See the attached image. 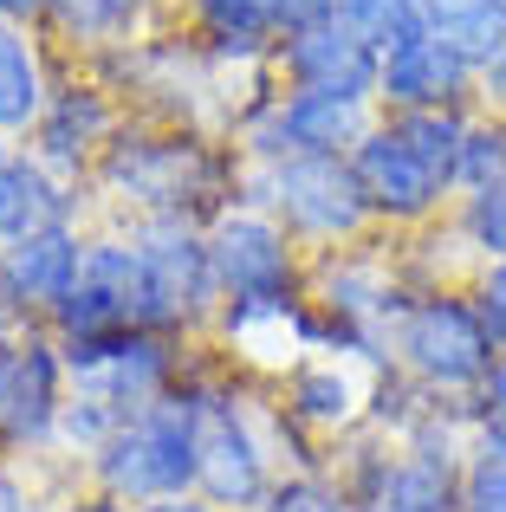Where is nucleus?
Masks as SVG:
<instances>
[{"instance_id":"obj_1","label":"nucleus","mask_w":506,"mask_h":512,"mask_svg":"<svg viewBox=\"0 0 506 512\" xmlns=\"http://www.w3.org/2000/svg\"><path fill=\"white\" fill-rule=\"evenodd\" d=\"M104 500L163 506L202 487V383H176L163 402L137 409L98 454H91Z\"/></svg>"},{"instance_id":"obj_2","label":"nucleus","mask_w":506,"mask_h":512,"mask_svg":"<svg viewBox=\"0 0 506 512\" xmlns=\"http://www.w3.org/2000/svg\"><path fill=\"white\" fill-rule=\"evenodd\" d=\"M98 182L117 201H137L143 214H182V221H221V201H241V163H221L202 137H143V130H117L111 150L98 156Z\"/></svg>"},{"instance_id":"obj_3","label":"nucleus","mask_w":506,"mask_h":512,"mask_svg":"<svg viewBox=\"0 0 506 512\" xmlns=\"http://www.w3.org/2000/svg\"><path fill=\"white\" fill-rule=\"evenodd\" d=\"M241 201L273 214L292 240L312 247H338L357 240L377 214H370L364 188H357L351 156H279V163H247L241 169Z\"/></svg>"},{"instance_id":"obj_4","label":"nucleus","mask_w":506,"mask_h":512,"mask_svg":"<svg viewBox=\"0 0 506 512\" xmlns=\"http://www.w3.org/2000/svg\"><path fill=\"white\" fill-rule=\"evenodd\" d=\"M390 344H396V363H403L422 389H435V396H461V402L481 389V376L494 370V357H500V344L487 338L474 299L455 292V286L416 292V299L403 305V318H396Z\"/></svg>"},{"instance_id":"obj_5","label":"nucleus","mask_w":506,"mask_h":512,"mask_svg":"<svg viewBox=\"0 0 506 512\" xmlns=\"http://www.w3.org/2000/svg\"><path fill=\"white\" fill-rule=\"evenodd\" d=\"M208 260L221 286V318H260V312H299V253L292 234L260 208H228L208 221Z\"/></svg>"},{"instance_id":"obj_6","label":"nucleus","mask_w":506,"mask_h":512,"mask_svg":"<svg viewBox=\"0 0 506 512\" xmlns=\"http://www.w3.org/2000/svg\"><path fill=\"white\" fill-rule=\"evenodd\" d=\"M370 124H377V104H344V98H318V91H279V98L241 130V143H247V163L351 156Z\"/></svg>"},{"instance_id":"obj_7","label":"nucleus","mask_w":506,"mask_h":512,"mask_svg":"<svg viewBox=\"0 0 506 512\" xmlns=\"http://www.w3.org/2000/svg\"><path fill=\"white\" fill-rule=\"evenodd\" d=\"M266 65H273L279 91H318V98H344V104H377V78H383V52L344 20L279 39Z\"/></svg>"},{"instance_id":"obj_8","label":"nucleus","mask_w":506,"mask_h":512,"mask_svg":"<svg viewBox=\"0 0 506 512\" xmlns=\"http://www.w3.org/2000/svg\"><path fill=\"white\" fill-rule=\"evenodd\" d=\"M202 493L208 506H266L273 493V467H266V448L260 435L247 428V415L234 409V396L202 383Z\"/></svg>"},{"instance_id":"obj_9","label":"nucleus","mask_w":506,"mask_h":512,"mask_svg":"<svg viewBox=\"0 0 506 512\" xmlns=\"http://www.w3.org/2000/svg\"><path fill=\"white\" fill-rule=\"evenodd\" d=\"M65 396H72V370L59 357V338L46 325H26V338H13V383H7V409H0V441L7 448L59 441Z\"/></svg>"},{"instance_id":"obj_10","label":"nucleus","mask_w":506,"mask_h":512,"mask_svg":"<svg viewBox=\"0 0 506 512\" xmlns=\"http://www.w3.org/2000/svg\"><path fill=\"white\" fill-rule=\"evenodd\" d=\"M351 169H357V188H364L370 214H377V221H390V227H422V221H435V208L448 201V188L435 182L416 156H409V143L396 137L383 117L364 130V137H357Z\"/></svg>"},{"instance_id":"obj_11","label":"nucleus","mask_w":506,"mask_h":512,"mask_svg":"<svg viewBox=\"0 0 506 512\" xmlns=\"http://www.w3.org/2000/svg\"><path fill=\"white\" fill-rule=\"evenodd\" d=\"M474 111V65L448 46L442 33L383 46V78H377V111Z\"/></svg>"},{"instance_id":"obj_12","label":"nucleus","mask_w":506,"mask_h":512,"mask_svg":"<svg viewBox=\"0 0 506 512\" xmlns=\"http://www.w3.org/2000/svg\"><path fill=\"white\" fill-rule=\"evenodd\" d=\"M0 273H7V292H13V305H20L26 325H33V318L46 325V318L72 299L78 273H85V234H78L72 221L33 227L26 240L0 247Z\"/></svg>"},{"instance_id":"obj_13","label":"nucleus","mask_w":506,"mask_h":512,"mask_svg":"<svg viewBox=\"0 0 506 512\" xmlns=\"http://www.w3.org/2000/svg\"><path fill=\"white\" fill-rule=\"evenodd\" d=\"M117 137V111L98 85H52L46 117L33 124V163L52 175L91 169Z\"/></svg>"},{"instance_id":"obj_14","label":"nucleus","mask_w":506,"mask_h":512,"mask_svg":"<svg viewBox=\"0 0 506 512\" xmlns=\"http://www.w3.org/2000/svg\"><path fill=\"white\" fill-rule=\"evenodd\" d=\"M189 20L202 33V52L221 65H266L279 46L273 0H189Z\"/></svg>"},{"instance_id":"obj_15","label":"nucleus","mask_w":506,"mask_h":512,"mask_svg":"<svg viewBox=\"0 0 506 512\" xmlns=\"http://www.w3.org/2000/svg\"><path fill=\"white\" fill-rule=\"evenodd\" d=\"M46 26L65 46L104 59V52L143 46V33H150V0H52Z\"/></svg>"},{"instance_id":"obj_16","label":"nucleus","mask_w":506,"mask_h":512,"mask_svg":"<svg viewBox=\"0 0 506 512\" xmlns=\"http://www.w3.org/2000/svg\"><path fill=\"white\" fill-rule=\"evenodd\" d=\"M46 104H52V85H46L39 39H26L20 26H0V137H33Z\"/></svg>"},{"instance_id":"obj_17","label":"nucleus","mask_w":506,"mask_h":512,"mask_svg":"<svg viewBox=\"0 0 506 512\" xmlns=\"http://www.w3.org/2000/svg\"><path fill=\"white\" fill-rule=\"evenodd\" d=\"M377 117L409 143V156H416V163L429 169L448 195H455L461 143H468V130H474V111H468V104H455V111H377Z\"/></svg>"},{"instance_id":"obj_18","label":"nucleus","mask_w":506,"mask_h":512,"mask_svg":"<svg viewBox=\"0 0 506 512\" xmlns=\"http://www.w3.org/2000/svg\"><path fill=\"white\" fill-rule=\"evenodd\" d=\"M286 415L305 428H351L357 422V383L338 363H305L286 376Z\"/></svg>"},{"instance_id":"obj_19","label":"nucleus","mask_w":506,"mask_h":512,"mask_svg":"<svg viewBox=\"0 0 506 512\" xmlns=\"http://www.w3.org/2000/svg\"><path fill=\"white\" fill-rule=\"evenodd\" d=\"M422 7H429V26L474 65V72L506 46V7L500 0H422Z\"/></svg>"},{"instance_id":"obj_20","label":"nucleus","mask_w":506,"mask_h":512,"mask_svg":"<svg viewBox=\"0 0 506 512\" xmlns=\"http://www.w3.org/2000/svg\"><path fill=\"white\" fill-rule=\"evenodd\" d=\"M338 20L351 26V33H364L377 52H383V46H403V39L435 33L422 0H338Z\"/></svg>"},{"instance_id":"obj_21","label":"nucleus","mask_w":506,"mask_h":512,"mask_svg":"<svg viewBox=\"0 0 506 512\" xmlns=\"http://www.w3.org/2000/svg\"><path fill=\"white\" fill-rule=\"evenodd\" d=\"M455 234H461V247L481 253V260H506V182L481 188V195H461Z\"/></svg>"},{"instance_id":"obj_22","label":"nucleus","mask_w":506,"mask_h":512,"mask_svg":"<svg viewBox=\"0 0 506 512\" xmlns=\"http://www.w3.org/2000/svg\"><path fill=\"white\" fill-rule=\"evenodd\" d=\"M506 182V124L500 117H474L468 143H461V169H455V195H481V188Z\"/></svg>"},{"instance_id":"obj_23","label":"nucleus","mask_w":506,"mask_h":512,"mask_svg":"<svg viewBox=\"0 0 506 512\" xmlns=\"http://www.w3.org/2000/svg\"><path fill=\"white\" fill-rule=\"evenodd\" d=\"M260 512H370L344 480H318V474H292V480H273Z\"/></svg>"},{"instance_id":"obj_24","label":"nucleus","mask_w":506,"mask_h":512,"mask_svg":"<svg viewBox=\"0 0 506 512\" xmlns=\"http://www.w3.org/2000/svg\"><path fill=\"white\" fill-rule=\"evenodd\" d=\"M461 512H506V467L487 454H468L461 467Z\"/></svg>"},{"instance_id":"obj_25","label":"nucleus","mask_w":506,"mask_h":512,"mask_svg":"<svg viewBox=\"0 0 506 512\" xmlns=\"http://www.w3.org/2000/svg\"><path fill=\"white\" fill-rule=\"evenodd\" d=\"M468 299H474V312H481L487 338L506 350V260H481V273H474Z\"/></svg>"},{"instance_id":"obj_26","label":"nucleus","mask_w":506,"mask_h":512,"mask_svg":"<svg viewBox=\"0 0 506 512\" xmlns=\"http://www.w3.org/2000/svg\"><path fill=\"white\" fill-rule=\"evenodd\" d=\"M338 20V0H273V26H279V39H292V33H318V26H331Z\"/></svg>"},{"instance_id":"obj_27","label":"nucleus","mask_w":506,"mask_h":512,"mask_svg":"<svg viewBox=\"0 0 506 512\" xmlns=\"http://www.w3.org/2000/svg\"><path fill=\"white\" fill-rule=\"evenodd\" d=\"M461 415H468V428L474 422H506V350L494 357V370L481 376V389L468 396V409H461Z\"/></svg>"},{"instance_id":"obj_28","label":"nucleus","mask_w":506,"mask_h":512,"mask_svg":"<svg viewBox=\"0 0 506 512\" xmlns=\"http://www.w3.org/2000/svg\"><path fill=\"white\" fill-rule=\"evenodd\" d=\"M474 111H481V117H500V124H506V46L481 65V72H474Z\"/></svg>"},{"instance_id":"obj_29","label":"nucleus","mask_w":506,"mask_h":512,"mask_svg":"<svg viewBox=\"0 0 506 512\" xmlns=\"http://www.w3.org/2000/svg\"><path fill=\"white\" fill-rule=\"evenodd\" d=\"M468 454H487V461L506 467V422H474L468 428Z\"/></svg>"},{"instance_id":"obj_30","label":"nucleus","mask_w":506,"mask_h":512,"mask_svg":"<svg viewBox=\"0 0 506 512\" xmlns=\"http://www.w3.org/2000/svg\"><path fill=\"white\" fill-rule=\"evenodd\" d=\"M46 7H52V0H0V26L33 33V26H46Z\"/></svg>"},{"instance_id":"obj_31","label":"nucleus","mask_w":506,"mask_h":512,"mask_svg":"<svg viewBox=\"0 0 506 512\" xmlns=\"http://www.w3.org/2000/svg\"><path fill=\"white\" fill-rule=\"evenodd\" d=\"M20 325H26V318H20V305H13V292H7V273H0V331L13 338Z\"/></svg>"},{"instance_id":"obj_32","label":"nucleus","mask_w":506,"mask_h":512,"mask_svg":"<svg viewBox=\"0 0 506 512\" xmlns=\"http://www.w3.org/2000/svg\"><path fill=\"white\" fill-rule=\"evenodd\" d=\"M0 512H26V493H20V480L0 467Z\"/></svg>"},{"instance_id":"obj_33","label":"nucleus","mask_w":506,"mask_h":512,"mask_svg":"<svg viewBox=\"0 0 506 512\" xmlns=\"http://www.w3.org/2000/svg\"><path fill=\"white\" fill-rule=\"evenodd\" d=\"M7 383H13V338L0 331V409H7Z\"/></svg>"},{"instance_id":"obj_34","label":"nucleus","mask_w":506,"mask_h":512,"mask_svg":"<svg viewBox=\"0 0 506 512\" xmlns=\"http://www.w3.org/2000/svg\"><path fill=\"white\" fill-rule=\"evenodd\" d=\"M500 7H506V0H500Z\"/></svg>"}]
</instances>
